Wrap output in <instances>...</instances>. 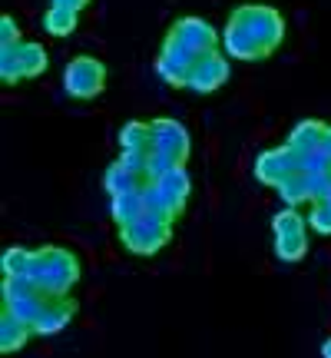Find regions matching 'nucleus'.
Masks as SVG:
<instances>
[{
  "instance_id": "f257e3e1",
  "label": "nucleus",
  "mask_w": 331,
  "mask_h": 358,
  "mask_svg": "<svg viewBox=\"0 0 331 358\" xmlns=\"http://www.w3.org/2000/svg\"><path fill=\"white\" fill-rule=\"evenodd\" d=\"M30 279L37 282L47 295H70L80 282V259L66 245H43L34 252Z\"/></svg>"
},
{
  "instance_id": "f03ea898",
  "label": "nucleus",
  "mask_w": 331,
  "mask_h": 358,
  "mask_svg": "<svg viewBox=\"0 0 331 358\" xmlns=\"http://www.w3.org/2000/svg\"><path fill=\"white\" fill-rule=\"evenodd\" d=\"M172 239V222L159 216H140L133 226L119 229V243L126 245L133 256H156L159 249H166Z\"/></svg>"
},
{
  "instance_id": "7ed1b4c3",
  "label": "nucleus",
  "mask_w": 331,
  "mask_h": 358,
  "mask_svg": "<svg viewBox=\"0 0 331 358\" xmlns=\"http://www.w3.org/2000/svg\"><path fill=\"white\" fill-rule=\"evenodd\" d=\"M47 70V50L40 43L20 40L13 47H0V80L17 83V80H34Z\"/></svg>"
},
{
  "instance_id": "20e7f679",
  "label": "nucleus",
  "mask_w": 331,
  "mask_h": 358,
  "mask_svg": "<svg viewBox=\"0 0 331 358\" xmlns=\"http://www.w3.org/2000/svg\"><path fill=\"white\" fill-rule=\"evenodd\" d=\"M64 90L66 96H73V100H96L106 90V66L96 57L80 53L64 70Z\"/></svg>"
},
{
  "instance_id": "39448f33",
  "label": "nucleus",
  "mask_w": 331,
  "mask_h": 358,
  "mask_svg": "<svg viewBox=\"0 0 331 358\" xmlns=\"http://www.w3.org/2000/svg\"><path fill=\"white\" fill-rule=\"evenodd\" d=\"M272 232H275V256L281 262H302L308 252V236H305V219L298 209H281L272 219Z\"/></svg>"
},
{
  "instance_id": "423d86ee",
  "label": "nucleus",
  "mask_w": 331,
  "mask_h": 358,
  "mask_svg": "<svg viewBox=\"0 0 331 358\" xmlns=\"http://www.w3.org/2000/svg\"><path fill=\"white\" fill-rule=\"evenodd\" d=\"M47 302H50V295L43 292L34 279H7L3 275V308L10 315L34 325L40 319V312L47 308Z\"/></svg>"
},
{
  "instance_id": "0eeeda50",
  "label": "nucleus",
  "mask_w": 331,
  "mask_h": 358,
  "mask_svg": "<svg viewBox=\"0 0 331 358\" xmlns=\"http://www.w3.org/2000/svg\"><path fill=\"white\" fill-rule=\"evenodd\" d=\"M235 13H239L245 20V27L252 30V37L262 43L265 57L275 53V47L285 40V20H281V13L275 10V7H268V3H242Z\"/></svg>"
},
{
  "instance_id": "6e6552de",
  "label": "nucleus",
  "mask_w": 331,
  "mask_h": 358,
  "mask_svg": "<svg viewBox=\"0 0 331 358\" xmlns=\"http://www.w3.org/2000/svg\"><path fill=\"white\" fill-rule=\"evenodd\" d=\"M196 60H199V57H196L182 40H176L172 34H166L163 47H159V60H156V73H159L169 87H189Z\"/></svg>"
},
{
  "instance_id": "1a4fd4ad",
  "label": "nucleus",
  "mask_w": 331,
  "mask_h": 358,
  "mask_svg": "<svg viewBox=\"0 0 331 358\" xmlns=\"http://www.w3.org/2000/svg\"><path fill=\"white\" fill-rule=\"evenodd\" d=\"M295 173H298V153H295L288 143L275 146V150H265V153H258V159H255V179L262 186H272V189H279L281 182L288 176H295Z\"/></svg>"
},
{
  "instance_id": "9d476101",
  "label": "nucleus",
  "mask_w": 331,
  "mask_h": 358,
  "mask_svg": "<svg viewBox=\"0 0 331 358\" xmlns=\"http://www.w3.org/2000/svg\"><path fill=\"white\" fill-rule=\"evenodd\" d=\"M149 127H153V150H159V153H166V156H172L179 166H186L189 150H192L189 129L182 127L179 120H172V116H159V120H153Z\"/></svg>"
},
{
  "instance_id": "9b49d317",
  "label": "nucleus",
  "mask_w": 331,
  "mask_h": 358,
  "mask_svg": "<svg viewBox=\"0 0 331 358\" xmlns=\"http://www.w3.org/2000/svg\"><path fill=\"white\" fill-rule=\"evenodd\" d=\"M169 34L176 40H182L196 57H209L219 50V34L212 24H205L203 17H179L176 24L169 27Z\"/></svg>"
},
{
  "instance_id": "f8f14e48",
  "label": "nucleus",
  "mask_w": 331,
  "mask_h": 358,
  "mask_svg": "<svg viewBox=\"0 0 331 358\" xmlns=\"http://www.w3.org/2000/svg\"><path fill=\"white\" fill-rule=\"evenodd\" d=\"M226 80H229V60H226L222 50H216L209 57L196 60L189 77V90H196V93H216L219 87H226Z\"/></svg>"
},
{
  "instance_id": "ddd939ff",
  "label": "nucleus",
  "mask_w": 331,
  "mask_h": 358,
  "mask_svg": "<svg viewBox=\"0 0 331 358\" xmlns=\"http://www.w3.org/2000/svg\"><path fill=\"white\" fill-rule=\"evenodd\" d=\"M222 47H226V53H229V57H235V60H262V57H265L262 43L252 37V30L245 27V20L235 10H232L229 24H226Z\"/></svg>"
},
{
  "instance_id": "4468645a",
  "label": "nucleus",
  "mask_w": 331,
  "mask_h": 358,
  "mask_svg": "<svg viewBox=\"0 0 331 358\" xmlns=\"http://www.w3.org/2000/svg\"><path fill=\"white\" fill-rule=\"evenodd\" d=\"M73 315H77V299L73 295H50V302L40 312V319L34 322V329H37V335H57L60 329L70 325Z\"/></svg>"
},
{
  "instance_id": "2eb2a0df",
  "label": "nucleus",
  "mask_w": 331,
  "mask_h": 358,
  "mask_svg": "<svg viewBox=\"0 0 331 358\" xmlns=\"http://www.w3.org/2000/svg\"><path fill=\"white\" fill-rule=\"evenodd\" d=\"M156 186H159V192H163V199L169 203L172 216L179 219V216H182V209H186V203H189V192H192V182H189L186 166L169 169L163 179H156Z\"/></svg>"
},
{
  "instance_id": "dca6fc26",
  "label": "nucleus",
  "mask_w": 331,
  "mask_h": 358,
  "mask_svg": "<svg viewBox=\"0 0 331 358\" xmlns=\"http://www.w3.org/2000/svg\"><path fill=\"white\" fill-rule=\"evenodd\" d=\"M34 335H37V329H34L30 322L10 315L7 308L0 312V352H3V355H13L17 348H24Z\"/></svg>"
},
{
  "instance_id": "f3484780",
  "label": "nucleus",
  "mask_w": 331,
  "mask_h": 358,
  "mask_svg": "<svg viewBox=\"0 0 331 358\" xmlns=\"http://www.w3.org/2000/svg\"><path fill=\"white\" fill-rule=\"evenodd\" d=\"M325 129H328V123H321V120H302L298 127H292L285 143L292 146L295 153H315V150H321Z\"/></svg>"
},
{
  "instance_id": "a211bd4d",
  "label": "nucleus",
  "mask_w": 331,
  "mask_h": 358,
  "mask_svg": "<svg viewBox=\"0 0 331 358\" xmlns=\"http://www.w3.org/2000/svg\"><path fill=\"white\" fill-rule=\"evenodd\" d=\"M110 216H113L116 229H126L133 226L140 216H146V206H142V186L133 192H123V196H113L110 203Z\"/></svg>"
},
{
  "instance_id": "6ab92c4d",
  "label": "nucleus",
  "mask_w": 331,
  "mask_h": 358,
  "mask_svg": "<svg viewBox=\"0 0 331 358\" xmlns=\"http://www.w3.org/2000/svg\"><path fill=\"white\" fill-rule=\"evenodd\" d=\"M142 182H146V179L136 176V173H133L129 166H123L119 159H116L113 166H110L106 173H103V189L110 192V199H113V196H123V192L140 189Z\"/></svg>"
},
{
  "instance_id": "aec40b11",
  "label": "nucleus",
  "mask_w": 331,
  "mask_h": 358,
  "mask_svg": "<svg viewBox=\"0 0 331 358\" xmlns=\"http://www.w3.org/2000/svg\"><path fill=\"white\" fill-rule=\"evenodd\" d=\"M119 150H153V127L142 120H129L119 129Z\"/></svg>"
},
{
  "instance_id": "412c9836",
  "label": "nucleus",
  "mask_w": 331,
  "mask_h": 358,
  "mask_svg": "<svg viewBox=\"0 0 331 358\" xmlns=\"http://www.w3.org/2000/svg\"><path fill=\"white\" fill-rule=\"evenodd\" d=\"M34 252L37 249H24V245H10L3 256V275L7 279H30L34 268Z\"/></svg>"
},
{
  "instance_id": "4be33fe9",
  "label": "nucleus",
  "mask_w": 331,
  "mask_h": 358,
  "mask_svg": "<svg viewBox=\"0 0 331 358\" xmlns=\"http://www.w3.org/2000/svg\"><path fill=\"white\" fill-rule=\"evenodd\" d=\"M80 24V13L73 10H64V7H50V10L43 13V30L53 34V37H70Z\"/></svg>"
},
{
  "instance_id": "5701e85b",
  "label": "nucleus",
  "mask_w": 331,
  "mask_h": 358,
  "mask_svg": "<svg viewBox=\"0 0 331 358\" xmlns=\"http://www.w3.org/2000/svg\"><path fill=\"white\" fill-rule=\"evenodd\" d=\"M279 196L281 203H285V209H298V206L311 203V196H308V182L302 173H295V176H288L285 182L279 186Z\"/></svg>"
},
{
  "instance_id": "b1692460",
  "label": "nucleus",
  "mask_w": 331,
  "mask_h": 358,
  "mask_svg": "<svg viewBox=\"0 0 331 358\" xmlns=\"http://www.w3.org/2000/svg\"><path fill=\"white\" fill-rule=\"evenodd\" d=\"M142 206H146V213H149V216H159V219L176 222L172 209H169V203L163 199V192H159V186H156V182H142Z\"/></svg>"
},
{
  "instance_id": "393cba45",
  "label": "nucleus",
  "mask_w": 331,
  "mask_h": 358,
  "mask_svg": "<svg viewBox=\"0 0 331 358\" xmlns=\"http://www.w3.org/2000/svg\"><path fill=\"white\" fill-rule=\"evenodd\" d=\"M179 163L172 159V156H166L159 153V150H153L149 153V163H146V182H156V179H163L169 169H176Z\"/></svg>"
},
{
  "instance_id": "a878e982",
  "label": "nucleus",
  "mask_w": 331,
  "mask_h": 358,
  "mask_svg": "<svg viewBox=\"0 0 331 358\" xmlns=\"http://www.w3.org/2000/svg\"><path fill=\"white\" fill-rule=\"evenodd\" d=\"M308 226L318 232V236H331V206L328 203H311Z\"/></svg>"
},
{
  "instance_id": "bb28decb",
  "label": "nucleus",
  "mask_w": 331,
  "mask_h": 358,
  "mask_svg": "<svg viewBox=\"0 0 331 358\" xmlns=\"http://www.w3.org/2000/svg\"><path fill=\"white\" fill-rule=\"evenodd\" d=\"M325 169H331V159L321 150H315V153H298V173H325Z\"/></svg>"
},
{
  "instance_id": "cd10ccee",
  "label": "nucleus",
  "mask_w": 331,
  "mask_h": 358,
  "mask_svg": "<svg viewBox=\"0 0 331 358\" xmlns=\"http://www.w3.org/2000/svg\"><path fill=\"white\" fill-rule=\"evenodd\" d=\"M13 43H20V30L13 17H0V47H13Z\"/></svg>"
},
{
  "instance_id": "c85d7f7f",
  "label": "nucleus",
  "mask_w": 331,
  "mask_h": 358,
  "mask_svg": "<svg viewBox=\"0 0 331 358\" xmlns=\"http://www.w3.org/2000/svg\"><path fill=\"white\" fill-rule=\"evenodd\" d=\"M50 7H64V10L83 13V10L89 7V0H50Z\"/></svg>"
},
{
  "instance_id": "c756f323",
  "label": "nucleus",
  "mask_w": 331,
  "mask_h": 358,
  "mask_svg": "<svg viewBox=\"0 0 331 358\" xmlns=\"http://www.w3.org/2000/svg\"><path fill=\"white\" fill-rule=\"evenodd\" d=\"M321 153H325V156L331 159V127L325 129V140H321Z\"/></svg>"
},
{
  "instance_id": "7c9ffc66",
  "label": "nucleus",
  "mask_w": 331,
  "mask_h": 358,
  "mask_svg": "<svg viewBox=\"0 0 331 358\" xmlns=\"http://www.w3.org/2000/svg\"><path fill=\"white\" fill-rule=\"evenodd\" d=\"M321 358H331V338L325 342V345H321Z\"/></svg>"
},
{
  "instance_id": "2f4dec72",
  "label": "nucleus",
  "mask_w": 331,
  "mask_h": 358,
  "mask_svg": "<svg viewBox=\"0 0 331 358\" xmlns=\"http://www.w3.org/2000/svg\"><path fill=\"white\" fill-rule=\"evenodd\" d=\"M321 203H328V206H331V192H328V199H321Z\"/></svg>"
}]
</instances>
